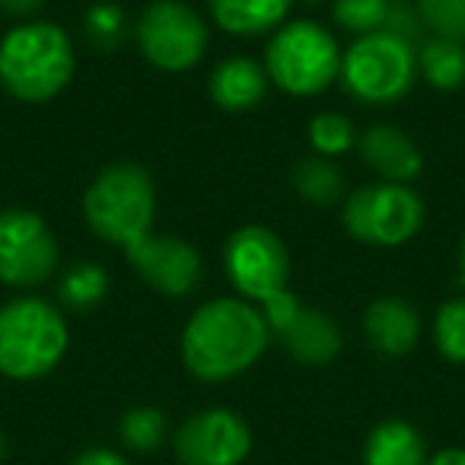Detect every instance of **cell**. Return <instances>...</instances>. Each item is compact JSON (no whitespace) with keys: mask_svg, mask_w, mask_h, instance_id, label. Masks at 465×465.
I'll use <instances>...</instances> for the list:
<instances>
[{"mask_svg":"<svg viewBox=\"0 0 465 465\" xmlns=\"http://www.w3.org/2000/svg\"><path fill=\"white\" fill-rule=\"evenodd\" d=\"M272 341L265 316L246 300L217 297L194 310L182 331V361L204 382H226L246 373Z\"/></svg>","mask_w":465,"mask_h":465,"instance_id":"1","label":"cell"},{"mask_svg":"<svg viewBox=\"0 0 465 465\" xmlns=\"http://www.w3.org/2000/svg\"><path fill=\"white\" fill-rule=\"evenodd\" d=\"M74 45L54 23H23L0 39V86L20 103H48L74 77Z\"/></svg>","mask_w":465,"mask_h":465,"instance_id":"2","label":"cell"},{"mask_svg":"<svg viewBox=\"0 0 465 465\" xmlns=\"http://www.w3.org/2000/svg\"><path fill=\"white\" fill-rule=\"evenodd\" d=\"M84 213L99 240L128 252L150 236L156 217L153 179L137 163H112L93 179L84 198Z\"/></svg>","mask_w":465,"mask_h":465,"instance_id":"3","label":"cell"},{"mask_svg":"<svg viewBox=\"0 0 465 465\" xmlns=\"http://www.w3.org/2000/svg\"><path fill=\"white\" fill-rule=\"evenodd\" d=\"M67 351V325L54 303L16 297L0 306V373L10 380H42Z\"/></svg>","mask_w":465,"mask_h":465,"instance_id":"4","label":"cell"},{"mask_svg":"<svg viewBox=\"0 0 465 465\" xmlns=\"http://www.w3.org/2000/svg\"><path fill=\"white\" fill-rule=\"evenodd\" d=\"M418 58L405 35L392 29L357 35V42L341 54V77L344 90L367 105H395L405 99L414 86Z\"/></svg>","mask_w":465,"mask_h":465,"instance_id":"5","label":"cell"},{"mask_svg":"<svg viewBox=\"0 0 465 465\" xmlns=\"http://www.w3.org/2000/svg\"><path fill=\"white\" fill-rule=\"evenodd\" d=\"M341 71L335 35L310 20L278 29L265 52V74L291 96H316L329 90Z\"/></svg>","mask_w":465,"mask_h":465,"instance_id":"6","label":"cell"},{"mask_svg":"<svg viewBox=\"0 0 465 465\" xmlns=\"http://www.w3.org/2000/svg\"><path fill=\"white\" fill-rule=\"evenodd\" d=\"M424 223V201L399 182L363 185L344 201V230L367 246H401Z\"/></svg>","mask_w":465,"mask_h":465,"instance_id":"7","label":"cell"},{"mask_svg":"<svg viewBox=\"0 0 465 465\" xmlns=\"http://www.w3.org/2000/svg\"><path fill=\"white\" fill-rule=\"evenodd\" d=\"M134 33L143 58L166 74L188 71L207 52V23L182 0H153Z\"/></svg>","mask_w":465,"mask_h":465,"instance_id":"8","label":"cell"},{"mask_svg":"<svg viewBox=\"0 0 465 465\" xmlns=\"http://www.w3.org/2000/svg\"><path fill=\"white\" fill-rule=\"evenodd\" d=\"M223 268L232 287L246 300L265 303L268 297L287 291L291 278V255L278 232L268 226L249 223L240 226L226 240L223 249Z\"/></svg>","mask_w":465,"mask_h":465,"instance_id":"9","label":"cell"},{"mask_svg":"<svg viewBox=\"0 0 465 465\" xmlns=\"http://www.w3.org/2000/svg\"><path fill=\"white\" fill-rule=\"evenodd\" d=\"M58 268V240L33 211H0V281L10 287H39Z\"/></svg>","mask_w":465,"mask_h":465,"instance_id":"10","label":"cell"},{"mask_svg":"<svg viewBox=\"0 0 465 465\" xmlns=\"http://www.w3.org/2000/svg\"><path fill=\"white\" fill-rule=\"evenodd\" d=\"M173 450L182 465H242L252 450V430L230 408H204L182 420Z\"/></svg>","mask_w":465,"mask_h":465,"instance_id":"11","label":"cell"},{"mask_svg":"<svg viewBox=\"0 0 465 465\" xmlns=\"http://www.w3.org/2000/svg\"><path fill=\"white\" fill-rule=\"evenodd\" d=\"M124 255L143 278V284L166 293V297H185L201 281L198 249L185 240H175V236H147Z\"/></svg>","mask_w":465,"mask_h":465,"instance_id":"12","label":"cell"},{"mask_svg":"<svg viewBox=\"0 0 465 465\" xmlns=\"http://www.w3.org/2000/svg\"><path fill=\"white\" fill-rule=\"evenodd\" d=\"M274 335L287 344L293 361L306 363V367H325L341 351V329L335 319H329L319 310H306L303 303L293 310V316Z\"/></svg>","mask_w":465,"mask_h":465,"instance_id":"13","label":"cell"},{"mask_svg":"<svg viewBox=\"0 0 465 465\" xmlns=\"http://www.w3.org/2000/svg\"><path fill=\"white\" fill-rule=\"evenodd\" d=\"M363 331L376 354L405 357L420 338V319L401 297H380L363 316Z\"/></svg>","mask_w":465,"mask_h":465,"instance_id":"14","label":"cell"},{"mask_svg":"<svg viewBox=\"0 0 465 465\" xmlns=\"http://www.w3.org/2000/svg\"><path fill=\"white\" fill-rule=\"evenodd\" d=\"M361 156L373 173H380L386 182H399V185L418 179L420 169H424V160H420V150L414 147V141L392 124H373L370 131H363Z\"/></svg>","mask_w":465,"mask_h":465,"instance_id":"15","label":"cell"},{"mask_svg":"<svg viewBox=\"0 0 465 465\" xmlns=\"http://www.w3.org/2000/svg\"><path fill=\"white\" fill-rule=\"evenodd\" d=\"M211 99L226 112H246L265 99L268 74L252 58H226L211 71L207 80Z\"/></svg>","mask_w":465,"mask_h":465,"instance_id":"16","label":"cell"},{"mask_svg":"<svg viewBox=\"0 0 465 465\" xmlns=\"http://www.w3.org/2000/svg\"><path fill=\"white\" fill-rule=\"evenodd\" d=\"M207 7L223 33L262 35L287 20L293 0H207Z\"/></svg>","mask_w":465,"mask_h":465,"instance_id":"17","label":"cell"},{"mask_svg":"<svg viewBox=\"0 0 465 465\" xmlns=\"http://www.w3.org/2000/svg\"><path fill=\"white\" fill-rule=\"evenodd\" d=\"M424 440L408 420H382L370 430L363 446V465H424Z\"/></svg>","mask_w":465,"mask_h":465,"instance_id":"18","label":"cell"},{"mask_svg":"<svg viewBox=\"0 0 465 465\" xmlns=\"http://www.w3.org/2000/svg\"><path fill=\"white\" fill-rule=\"evenodd\" d=\"M418 67L427 84L437 86V90H459L465 84V45L430 39L420 48Z\"/></svg>","mask_w":465,"mask_h":465,"instance_id":"19","label":"cell"},{"mask_svg":"<svg viewBox=\"0 0 465 465\" xmlns=\"http://www.w3.org/2000/svg\"><path fill=\"white\" fill-rule=\"evenodd\" d=\"M293 188L303 201L316 207H329L341 198L344 192V175L341 169L331 166L325 156H316V160H303L297 169H293Z\"/></svg>","mask_w":465,"mask_h":465,"instance_id":"20","label":"cell"},{"mask_svg":"<svg viewBox=\"0 0 465 465\" xmlns=\"http://www.w3.org/2000/svg\"><path fill=\"white\" fill-rule=\"evenodd\" d=\"M105 293H109V272L93 262L67 268L58 284V300L67 310H93L96 303H103Z\"/></svg>","mask_w":465,"mask_h":465,"instance_id":"21","label":"cell"},{"mask_svg":"<svg viewBox=\"0 0 465 465\" xmlns=\"http://www.w3.org/2000/svg\"><path fill=\"white\" fill-rule=\"evenodd\" d=\"M118 437L128 450L134 452H153L166 443V414L156 408H131L122 414L118 424Z\"/></svg>","mask_w":465,"mask_h":465,"instance_id":"22","label":"cell"},{"mask_svg":"<svg viewBox=\"0 0 465 465\" xmlns=\"http://www.w3.org/2000/svg\"><path fill=\"white\" fill-rule=\"evenodd\" d=\"M433 341L450 363H465V297L446 300L433 319Z\"/></svg>","mask_w":465,"mask_h":465,"instance_id":"23","label":"cell"},{"mask_svg":"<svg viewBox=\"0 0 465 465\" xmlns=\"http://www.w3.org/2000/svg\"><path fill=\"white\" fill-rule=\"evenodd\" d=\"M331 16L357 35L386 29L392 16V0H331Z\"/></svg>","mask_w":465,"mask_h":465,"instance_id":"24","label":"cell"},{"mask_svg":"<svg viewBox=\"0 0 465 465\" xmlns=\"http://www.w3.org/2000/svg\"><path fill=\"white\" fill-rule=\"evenodd\" d=\"M418 16L433 39L465 45V0H418Z\"/></svg>","mask_w":465,"mask_h":465,"instance_id":"25","label":"cell"},{"mask_svg":"<svg viewBox=\"0 0 465 465\" xmlns=\"http://www.w3.org/2000/svg\"><path fill=\"white\" fill-rule=\"evenodd\" d=\"M310 143L319 156H344L348 150H354L357 131L351 118L338 112H322L310 122Z\"/></svg>","mask_w":465,"mask_h":465,"instance_id":"26","label":"cell"},{"mask_svg":"<svg viewBox=\"0 0 465 465\" xmlns=\"http://www.w3.org/2000/svg\"><path fill=\"white\" fill-rule=\"evenodd\" d=\"M86 23H90V35L103 48H115L124 39V16L118 7H109V4L105 7H93Z\"/></svg>","mask_w":465,"mask_h":465,"instance_id":"27","label":"cell"},{"mask_svg":"<svg viewBox=\"0 0 465 465\" xmlns=\"http://www.w3.org/2000/svg\"><path fill=\"white\" fill-rule=\"evenodd\" d=\"M74 465H128V459L115 450H103V446H96V450L80 452V456L74 459Z\"/></svg>","mask_w":465,"mask_h":465,"instance_id":"28","label":"cell"},{"mask_svg":"<svg viewBox=\"0 0 465 465\" xmlns=\"http://www.w3.org/2000/svg\"><path fill=\"white\" fill-rule=\"evenodd\" d=\"M42 7V0H0V10L10 16H29Z\"/></svg>","mask_w":465,"mask_h":465,"instance_id":"29","label":"cell"},{"mask_svg":"<svg viewBox=\"0 0 465 465\" xmlns=\"http://www.w3.org/2000/svg\"><path fill=\"white\" fill-rule=\"evenodd\" d=\"M424 465H465V450L450 446V450H440L437 456H430Z\"/></svg>","mask_w":465,"mask_h":465,"instance_id":"30","label":"cell"},{"mask_svg":"<svg viewBox=\"0 0 465 465\" xmlns=\"http://www.w3.org/2000/svg\"><path fill=\"white\" fill-rule=\"evenodd\" d=\"M459 278L465 284V236H462V246H459Z\"/></svg>","mask_w":465,"mask_h":465,"instance_id":"31","label":"cell"},{"mask_svg":"<svg viewBox=\"0 0 465 465\" xmlns=\"http://www.w3.org/2000/svg\"><path fill=\"white\" fill-rule=\"evenodd\" d=\"M7 456V440H4V433H0V459Z\"/></svg>","mask_w":465,"mask_h":465,"instance_id":"32","label":"cell"}]
</instances>
